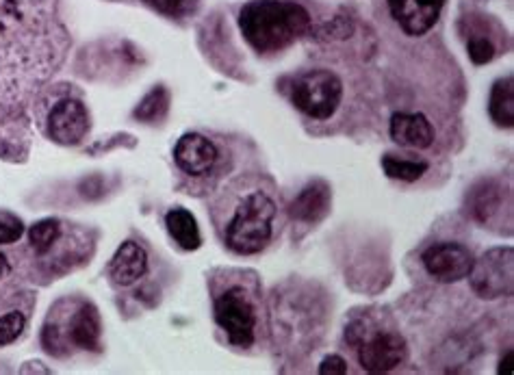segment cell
I'll return each mask as SVG.
<instances>
[{
	"instance_id": "obj_1",
	"label": "cell",
	"mask_w": 514,
	"mask_h": 375,
	"mask_svg": "<svg viewBox=\"0 0 514 375\" xmlns=\"http://www.w3.org/2000/svg\"><path fill=\"white\" fill-rule=\"evenodd\" d=\"M66 50L57 0H0V122L31 105Z\"/></svg>"
},
{
	"instance_id": "obj_2",
	"label": "cell",
	"mask_w": 514,
	"mask_h": 375,
	"mask_svg": "<svg viewBox=\"0 0 514 375\" xmlns=\"http://www.w3.org/2000/svg\"><path fill=\"white\" fill-rule=\"evenodd\" d=\"M311 27V14L289 0H250L239 14V29L256 53H278Z\"/></svg>"
},
{
	"instance_id": "obj_3",
	"label": "cell",
	"mask_w": 514,
	"mask_h": 375,
	"mask_svg": "<svg viewBox=\"0 0 514 375\" xmlns=\"http://www.w3.org/2000/svg\"><path fill=\"white\" fill-rule=\"evenodd\" d=\"M276 202L263 189H250L233 202L224 224V243L239 256L263 252L274 237Z\"/></svg>"
},
{
	"instance_id": "obj_4",
	"label": "cell",
	"mask_w": 514,
	"mask_h": 375,
	"mask_svg": "<svg viewBox=\"0 0 514 375\" xmlns=\"http://www.w3.org/2000/svg\"><path fill=\"white\" fill-rule=\"evenodd\" d=\"M345 341L354 347L358 362L369 373H389L400 367L408 356V345L400 332L369 330L361 319L345 328Z\"/></svg>"
},
{
	"instance_id": "obj_5",
	"label": "cell",
	"mask_w": 514,
	"mask_h": 375,
	"mask_svg": "<svg viewBox=\"0 0 514 375\" xmlns=\"http://www.w3.org/2000/svg\"><path fill=\"white\" fill-rule=\"evenodd\" d=\"M100 315L96 306L81 302L79 308L72 310V315L57 319L53 313L44 330V345L50 354H57L59 347H76V349H96L100 347Z\"/></svg>"
},
{
	"instance_id": "obj_6",
	"label": "cell",
	"mask_w": 514,
	"mask_h": 375,
	"mask_svg": "<svg viewBox=\"0 0 514 375\" xmlns=\"http://www.w3.org/2000/svg\"><path fill=\"white\" fill-rule=\"evenodd\" d=\"M293 105L313 120H328L343 100V83L330 70H311L293 85Z\"/></svg>"
},
{
	"instance_id": "obj_7",
	"label": "cell",
	"mask_w": 514,
	"mask_h": 375,
	"mask_svg": "<svg viewBox=\"0 0 514 375\" xmlns=\"http://www.w3.org/2000/svg\"><path fill=\"white\" fill-rule=\"evenodd\" d=\"M215 321L228 341L237 347H250L256 336V308L248 291L233 284L215 295Z\"/></svg>"
},
{
	"instance_id": "obj_8",
	"label": "cell",
	"mask_w": 514,
	"mask_h": 375,
	"mask_svg": "<svg viewBox=\"0 0 514 375\" xmlns=\"http://www.w3.org/2000/svg\"><path fill=\"white\" fill-rule=\"evenodd\" d=\"M471 289L484 300L510 297L514 291V252L512 248H497L473 261L469 271Z\"/></svg>"
},
{
	"instance_id": "obj_9",
	"label": "cell",
	"mask_w": 514,
	"mask_h": 375,
	"mask_svg": "<svg viewBox=\"0 0 514 375\" xmlns=\"http://www.w3.org/2000/svg\"><path fill=\"white\" fill-rule=\"evenodd\" d=\"M473 252L456 241L434 243L421 254V263L428 274L439 282H460L469 276L473 267Z\"/></svg>"
},
{
	"instance_id": "obj_10",
	"label": "cell",
	"mask_w": 514,
	"mask_h": 375,
	"mask_svg": "<svg viewBox=\"0 0 514 375\" xmlns=\"http://www.w3.org/2000/svg\"><path fill=\"white\" fill-rule=\"evenodd\" d=\"M174 161L183 174L191 178H204L213 174L217 163H220V148L209 137L200 133H187L178 139L174 148Z\"/></svg>"
},
{
	"instance_id": "obj_11",
	"label": "cell",
	"mask_w": 514,
	"mask_h": 375,
	"mask_svg": "<svg viewBox=\"0 0 514 375\" xmlns=\"http://www.w3.org/2000/svg\"><path fill=\"white\" fill-rule=\"evenodd\" d=\"M89 133V113L81 100L66 98L48 113V137L59 146L81 144Z\"/></svg>"
},
{
	"instance_id": "obj_12",
	"label": "cell",
	"mask_w": 514,
	"mask_h": 375,
	"mask_svg": "<svg viewBox=\"0 0 514 375\" xmlns=\"http://www.w3.org/2000/svg\"><path fill=\"white\" fill-rule=\"evenodd\" d=\"M445 0H389L391 18L410 37H421L439 22Z\"/></svg>"
},
{
	"instance_id": "obj_13",
	"label": "cell",
	"mask_w": 514,
	"mask_h": 375,
	"mask_svg": "<svg viewBox=\"0 0 514 375\" xmlns=\"http://www.w3.org/2000/svg\"><path fill=\"white\" fill-rule=\"evenodd\" d=\"M395 144L413 150H426L434 144L432 122L423 113H395L389 126Z\"/></svg>"
},
{
	"instance_id": "obj_14",
	"label": "cell",
	"mask_w": 514,
	"mask_h": 375,
	"mask_svg": "<svg viewBox=\"0 0 514 375\" xmlns=\"http://www.w3.org/2000/svg\"><path fill=\"white\" fill-rule=\"evenodd\" d=\"M148 271V254L135 241H124L109 263V278L118 287H131Z\"/></svg>"
},
{
	"instance_id": "obj_15",
	"label": "cell",
	"mask_w": 514,
	"mask_h": 375,
	"mask_svg": "<svg viewBox=\"0 0 514 375\" xmlns=\"http://www.w3.org/2000/svg\"><path fill=\"white\" fill-rule=\"evenodd\" d=\"M330 200L332 193L326 180H313V183H308L291 202V217L306 224L319 222V219L328 213Z\"/></svg>"
},
{
	"instance_id": "obj_16",
	"label": "cell",
	"mask_w": 514,
	"mask_h": 375,
	"mask_svg": "<svg viewBox=\"0 0 514 375\" xmlns=\"http://www.w3.org/2000/svg\"><path fill=\"white\" fill-rule=\"evenodd\" d=\"M165 226H167V232H170V237L181 245L183 250L191 252V250H198L202 245V235H200L196 217L187 209H181V206H178V209L167 211Z\"/></svg>"
},
{
	"instance_id": "obj_17",
	"label": "cell",
	"mask_w": 514,
	"mask_h": 375,
	"mask_svg": "<svg viewBox=\"0 0 514 375\" xmlns=\"http://www.w3.org/2000/svg\"><path fill=\"white\" fill-rule=\"evenodd\" d=\"M488 113L497 126L512 128L514 124V79H499L488 96Z\"/></svg>"
},
{
	"instance_id": "obj_18",
	"label": "cell",
	"mask_w": 514,
	"mask_h": 375,
	"mask_svg": "<svg viewBox=\"0 0 514 375\" xmlns=\"http://www.w3.org/2000/svg\"><path fill=\"white\" fill-rule=\"evenodd\" d=\"M61 239H63V224L59 219H42V222H37L29 230L31 250L40 258L53 254V250L61 243Z\"/></svg>"
},
{
	"instance_id": "obj_19",
	"label": "cell",
	"mask_w": 514,
	"mask_h": 375,
	"mask_svg": "<svg viewBox=\"0 0 514 375\" xmlns=\"http://www.w3.org/2000/svg\"><path fill=\"white\" fill-rule=\"evenodd\" d=\"M499 204H501V189L493 183V180H484L482 185L473 189L469 209L478 222L486 224L488 219L499 211Z\"/></svg>"
},
{
	"instance_id": "obj_20",
	"label": "cell",
	"mask_w": 514,
	"mask_h": 375,
	"mask_svg": "<svg viewBox=\"0 0 514 375\" xmlns=\"http://www.w3.org/2000/svg\"><path fill=\"white\" fill-rule=\"evenodd\" d=\"M382 170L393 180H402V183H415L423 174L430 170L426 161H410V159H397L393 154L382 157Z\"/></svg>"
},
{
	"instance_id": "obj_21",
	"label": "cell",
	"mask_w": 514,
	"mask_h": 375,
	"mask_svg": "<svg viewBox=\"0 0 514 375\" xmlns=\"http://www.w3.org/2000/svg\"><path fill=\"white\" fill-rule=\"evenodd\" d=\"M167 102H170V98H167V92L163 87L152 89V92L141 100V105L135 109V118L144 122L161 120L167 111Z\"/></svg>"
},
{
	"instance_id": "obj_22",
	"label": "cell",
	"mask_w": 514,
	"mask_h": 375,
	"mask_svg": "<svg viewBox=\"0 0 514 375\" xmlns=\"http://www.w3.org/2000/svg\"><path fill=\"white\" fill-rule=\"evenodd\" d=\"M24 328H27V315L22 310H9L3 317H0V347L16 343Z\"/></svg>"
},
{
	"instance_id": "obj_23",
	"label": "cell",
	"mask_w": 514,
	"mask_h": 375,
	"mask_svg": "<svg viewBox=\"0 0 514 375\" xmlns=\"http://www.w3.org/2000/svg\"><path fill=\"white\" fill-rule=\"evenodd\" d=\"M24 235L22 219L9 211H0V245H14Z\"/></svg>"
},
{
	"instance_id": "obj_24",
	"label": "cell",
	"mask_w": 514,
	"mask_h": 375,
	"mask_svg": "<svg viewBox=\"0 0 514 375\" xmlns=\"http://www.w3.org/2000/svg\"><path fill=\"white\" fill-rule=\"evenodd\" d=\"M467 50L475 66H484V63L493 61L495 57V46L491 44V40H486L482 35H473L467 42Z\"/></svg>"
},
{
	"instance_id": "obj_25",
	"label": "cell",
	"mask_w": 514,
	"mask_h": 375,
	"mask_svg": "<svg viewBox=\"0 0 514 375\" xmlns=\"http://www.w3.org/2000/svg\"><path fill=\"white\" fill-rule=\"evenodd\" d=\"M152 9L161 11L165 16H185L196 7V0H144Z\"/></svg>"
},
{
	"instance_id": "obj_26",
	"label": "cell",
	"mask_w": 514,
	"mask_h": 375,
	"mask_svg": "<svg viewBox=\"0 0 514 375\" xmlns=\"http://www.w3.org/2000/svg\"><path fill=\"white\" fill-rule=\"evenodd\" d=\"M319 373H321V375H343V373H348V362H345V360H343L341 356H337V354L326 356L324 360H321Z\"/></svg>"
},
{
	"instance_id": "obj_27",
	"label": "cell",
	"mask_w": 514,
	"mask_h": 375,
	"mask_svg": "<svg viewBox=\"0 0 514 375\" xmlns=\"http://www.w3.org/2000/svg\"><path fill=\"white\" fill-rule=\"evenodd\" d=\"M497 371H499V373H506V375H510V373H512V349H508L506 356L501 358L499 369H497Z\"/></svg>"
},
{
	"instance_id": "obj_28",
	"label": "cell",
	"mask_w": 514,
	"mask_h": 375,
	"mask_svg": "<svg viewBox=\"0 0 514 375\" xmlns=\"http://www.w3.org/2000/svg\"><path fill=\"white\" fill-rule=\"evenodd\" d=\"M9 261H7V256L0 252V280H3L7 274H9Z\"/></svg>"
}]
</instances>
